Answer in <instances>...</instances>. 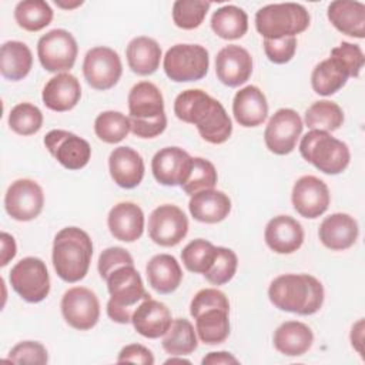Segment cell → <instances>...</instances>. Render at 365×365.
Masks as SVG:
<instances>
[{
	"label": "cell",
	"instance_id": "1",
	"mask_svg": "<svg viewBox=\"0 0 365 365\" xmlns=\"http://www.w3.org/2000/svg\"><path fill=\"white\" fill-rule=\"evenodd\" d=\"M174 114L178 120L194 124L201 138L210 144H222L231 137L232 123L224 106L201 88L180 93L174 100Z\"/></svg>",
	"mask_w": 365,
	"mask_h": 365
},
{
	"label": "cell",
	"instance_id": "2",
	"mask_svg": "<svg viewBox=\"0 0 365 365\" xmlns=\"http://www.w3.org/2000/svg\"><path fill=\"white\" fill-rule=\"evenodd\" d=\"M268 298L281 311L312 315L324 304V287L308 274H284L269 284Z\"/></svg>",
	"mask_w": 365,
	"mask_h": 365
},
{
	"label": "cell",
	"instance_id": "3",
	"mask_svg": "<svg viewBox=\"0 0 365 365\" xmlns=\"http://www.w3.org/2000/svg\"><path fill=\"white\" fill-rule=\"evenodd\" d=\"M93 242L90 235L78 227L60 230L53 241V267L57 275L66 282L83 279L90 268Z\"/></svg>",
	"mask_w": 365,
	"mask_h": 365
},
{
	"label": "cell",
	"instance_id": "4",
	"mask_svg": "<svg viewBox=\"0 0 365 365\" xmlns=\"http://www.w3.org/2000/svg\"><path fill=\"white\" fill-rule=\"evenodd\" d=\"M128 113L131 133L140 138H154L167 127L163 94L150 81L133 86L128 93Z\"/></svg>",
	"mask_w": 365,
	"mask_h": 365
},
{
	"label": "cell",
	"instance_id": "5",
	"mask_svg": "<svg viewBox=\"0 0 365 365\" xmlns=\"http://www.w3.org/2000/svg\"><path fill=\"white\" fill-rule=\"evenodd\" d=\"M110 299L107 302V315L118 324L131 322L133 307L151 295L145 291L143 279L134 265H121L107 278Z\"/></svg>",
	"mask_w": 365,
	"mask_h": 365
},
{
	"label": "cell",
	"instance_id": "6",
	"mask_svg": "<svg viewBox=\"0 0 365 365\" xmlns=\"http://www.w3.org/2000/svg\"><path fill=\"white\" fill-rule=\"evenodd\" d=\"M299 153L305 161L329 175L345 171L351 160L348 145L322 130L307 133L299 143Z\"/></svg>",
	"mask_w": 365,
	"mask_h": 365
},
{
	"label": "cell",
	"instance_id": "7",
	"mask_svg": "<svg viewBox=\"0 0 365 365\" xmlns=\"http://www.w3.org/2000/svg\"><path fill=\"white\" fill-rule=\"evenodd\" d=\"M309 20L308 10L298 3H274L257 11L255 29L268 40L295 37L308 29Z\"/></svg>",
	"mask_w": 365,
	"mask_h": 365
},
{
	"label": "cell",
	"instance_id": "8",
	"mask_svg": "<svg viewBox=\"0 0 365 365\" xmlns=\"http://www.w3.org/2000/svg\"><path fill=\"white\" fill-rule=\"evenodd\" d=\"M163 67L171 81H197L208 73L210 56L207 48L200 44H175L167 50Z\"/></svg>",
	"mask_w": 365,
	"mask_h": 365
},
{
	"label": "cell",
	"instance_id": "9",
	"mask_svg": "<svg viewBox=\"0 0 365 365\" xmlns=\"http://www.w3.org/2000/svg\"><path fill=\"white\" fill-rule=\"evenodd\" d=\"M9 281L11 288L30 304L41 302L50 292L47 267L37 257H26L16 262L10 271Z\"/></svg>",
	"mask_w": 365,
	"mask_h": 365
},
{
	"label": "cell",
	"instance_id": "10",
	"mask_svg": "<svg viewBox=\"0 0 365 365\" xmlns=\"http://www.w3.org/2000/svg\"><path fill=\"white\" fill-rule=\"evenodd\" d=\"M78 46L73 34L64 29H54L43 34L37 43V56L44 70L66 73L73 68Z\"/></svg>",
	"mask_w": 365,
	"mask_h": 365
},
{
	"label": "cell",
	"instance_id": "11",
	"mask_svg": "<svg viewBox=\"0 0 365 365\" xmlns=\"http://www.w3.org/2000/svg\"><path fill=\"white\" fill-rule=\"evenodd\" d=\"M83 74L93 88L101 91L110 90L118 83L123 74L121 58L118 53L110 47H93L84 57Z\"/></svg>",
	"mask_w": 365,
	"mask_h": 365
},
{
	"label": "cell",
	"instance_id": "12",
	"mask_svg": "<svg viewBox=\"0 0 365 365\" xmlns=\"http://www.w3.org/2000/svg\"><path fill=\"white\" fill-rule=\"evenodd\" d=\"M302 128L304 123L295 110H277L269 118L264 131V141L267 148L277 155L292 153L302 133Z\"/></svg>",
	"mask_w": 365,
	"mask_h": 365
},
{
	"label": "cell",
	"instance_id": "13",
	"mask_svg": "<svg viewBox=\"0 0 365 365\" xmlns=\"http://www.w3.org/2000/svg\"><path fill=\"white\" fill-rule=\"evenodd\" d=\"M188 232V218L173 204H163L148 217V235L160 247L178 245Z\"/></svg>",
	"mask_w": 365,
	"mask_h": 365
},
{
	"label": "cell",
	"instance_id": "14",
	"mask_svg": "<svg viewBox=\"0 0 365 365\" xmlns=\"http://www.w3.org/2000/svg\"><path fill=\"white\" fill-rule=\"evenodd\" d=\"M61 314L71 328L88 331L100 319L98 298L86 287H73L61 298Z\"/></svg>",
	"mask_w": 365,
	"mask_h": 365
},
{
	"label": "cell",
	"instance_id": "15",
	"mask_svg": "<svg viewBox=\"0 0 365 365\" xmlns=\"http://www.w3.org/2000/svg\"><path fill=\"white\" fill-rule=\"evenodd\" d=\"M48 153L67 170L84 168L91 158V147L87 140L66 130H51L44 137Z\"/></svg>",
	"mask_w": 365,
	"mask_h": 365
},
{
	"label": "cell",
	"instance_id": "16",
	"mask_svg": "<svg viewBox=\"0 0 365 365\" xmlns=\"http://www.w3.org/2000/svg\"><path fill=\"white\" fill-rule=\"evenodd\" d=\"M44 205L41 187L29 178L11 182L4 195L6 212L16 221H31L40 215Z\"/></svg>",
	"mask_w": 365,
	"mask_h": 365
},
{
	"label": "cell",
	"instance_id": "17",
	"mask_svg": "<svg viewBox=\"0 0 365 365\" xmlns=\"http://www.w3.org/2000/svg\"><path fill=\"white\" fill-rule=\"evenodd\" d=\"M291 201L301 217L314 220L328 210L331 194L328 185L321 178L315 175H302L292 187Z\"/></svg>",
	"mask_w": 365,
	"mask_h": 365
},
{
	"label": "cell",
	"instance_id": "18",
	"mask_svg": "<svg viewBox=\"0 0 365 365\" xmlns=\"http://www.w3.org/2000/svg\"><path fill=\"white\" fill-rule=\"evenodd\" d=\"M192 158L180 147L161 148L151 160V171L155 181L167 187H181L190 177Z\"/></svg>",
	"mask_w": 365,
	"mask_h": 365
},
{
	"label": "cell",
	"instance_id": "19",
	"mask_svg": "<svg viewBox=\"0 0 365 365\" xmlns=\"http://www.w3.org/2000/svg\"><path fill=\"white\" fill-rule=\"evenodd\" d=\"M217 78L227 87H238L252 74L251 54L237 44L222 47L215 57Z\"/></svg>",
	"mask_w": 365,
	"mask_h": 365
},
{
	"label": "cell",
	"instance_id": "20",
	"mask_svg": "<svg viewBox=\"0 0 365 365\" xmlns=\"http://www.w3.org/2000/svg\"><path fill=\"white\" fill-rule=\"evenodd\" d=\"M171 322L173 318L167 305L153 299L151 297L141 301L131 315V324L134 329L140 335L150 339L164 336V334L171 327Z\"/></svg>",
	"mask_w": 365,
	"mask_h": 365
},
{
	"label": "cell",
	"instance_id": "21",
	"mask_svg": "<svg viewBox=\"0 0 365 365\" xmlns=\"http://www.w3.org/2000/svg\"><path fill=\"white\" fill-rule=\"evenodd\" d=\"M108 170L113 181L125 190L135 188L144 178V160L131 147H117L108 157Z\"/></svg>",
	"mask_w": 365,
	"mask_h": 365
},
{
	"label": "cell",
	"instance_id": "22",
	"mask_svg": "<svg viewBox=\"0 0 365 365\" xmlns=\"http://www.w3.org/2000/svg\"><path fill=\"white\" fill-rule=\"evenodd\" d=\"M264 240L269 250L277 254H292L304 242L302 225L289 215L271 218L264 231Z\"/></svg>",
	"mask_w": 365,
	"mask_h": 365
},
{
	"label": "cell",
	"instance_id": "23",
	"mask_svg": "<svg viewBox=\"0 0 365 365\" xmlns=\"http://www.w3.org/2000/svg\"><path fill=\"white\" fill-rule=\"evenodd\" d=\"M107 225L111 235L124 242L137 241L144 231V212L131 201L115 204L107 217Z\"/></svg>",
	"mask_w": 365,
	"mask_h": 365
},
{
	"label": "cell",
	"instance_id": "24",
	"mask_svg": "<svg viewBox=\"0 0 365 365\" xmlns=\"http://www.w3.org/2000/svg\"><path fill=\"white\" fill-rule=\"evenodd\" d=\"M81 97V86L76 76L58 73L51 77L41 93L44 106L53 111L64 113L73 110Z\"/></svg>",
	"mask_w": 365,
	"mask_h": 365
},
{
	"label": "cell",
	"instance_id": "25",
	"mask_svg": "<svg viewBox=\"0 0 365 365\" xmlns=\"http://www.w3.org/2000/svg\"><path fill=\"white\" fill-rule=\"evenodd\" d=\"M358 234L359 228L356 220L345 212H335L325 217L318 231L324 247L332 251H344L352 247Z\"/></svg>",
	"mask_w": 365,
	"mask_h": 365
},
{
	"label": "cell",
	"instance_id": "26",
	"mask_svg": "<svg viewBox=\"0 0 365 365\" xmlns=\"http://www.w3.org/2000/svg\"><path fill=\"white\" fill-rule=\"evenodd\" d=\"M232 114L242 127H258L268 115L265 94L257 86H245L235 93L232 100Z\"/></svg>",
	"mask_w": 365,
	"mask_h": 365
},
{
	"label": "cell",
	"instance_id": "27",
	"mask_svg": "<svg viewBox=\"0 0 365 365\" xmlns=\"http://www.w3.org/2000/svg\"><path fill=\"white\" fill-rule=\"evenodd\" d=\"M194 220L205 224H217L225 220L231 211L230 197L218 190H202L191 195L188 202Z\"/></svg>",
	"mask_w": 365,
	"mask_h": 365
},
{
	"label": "cell",
	"instance_id": "28",
	"mask_svg": "<svg viewBox=\"0 0 365 365\" xmlns=\"http://www.w3.org/2000/svg\"><path fill=\"white\" fill-rule=\"evenodd\" d=\"M331 24L342 34L364 38L365 37V4L352 0H335L327 11Z\"/></svg>",
	"mask_w": 365,
	"mask_h": 365
},
{
	"label": "cell",
	"instance_id": "29",
	"mask_svg": "<svg viewBox=\"0 0 365 365\" xmlns=\"http://www.w3.org/2000/svg\"><path fill=\"white\" fill-rule=\"evenodd\" d=\"M145 274L150 287L158 294L174 292L182 279L180 262L170 254L154 255L145 267Z\"/></svg>",
	"mask_w": 365,
	"mask_h": 365
},
{
	"label": "cell",
	"instance_id": "30",
	"mask_svg": "<svg viewBox=\"0 0 365 365\" xmlns=\"http://www.w3.org/2000/svg\"><path fill=\"white\" fill-rule=\"evenodd\" d=\"M274 346L285 356L304 355L314 342L311 328L299 321H287L274 332Z\"/></svg>",
	"mask_w": 365,
	"mask_h": 365
},
{
	"label": "cell",
	"instance_id": "31",
	"mask_svg": "<svg viewBox=\"0 0 365 365\" xmlns=\"http://www.w3.org/2000/svg\"><path fill=\"white\" fill-rule=\"evenodd\" d=\"M125 57L133 73L138 76H150L160 67L161 47L154 38L138 36L128 43Z\"/></svg>",
	"mask_w": 365,
	"mask_h": 365
},
{
	"label": "cell",
	"instance_id": "32",
	"mask_svg": "<svg viewBox=\"0 0 365 365\" xmlns=\"http://www.w3.org/2000/svg\"><path fill=\"white\" fill-rule=\"evenodd\" d=\"M33 54L23 41L10 40L0 48V71L1 76L11 81L23 80L31 70Z\"/></svg>",
	"mask_w": 365,
	"mask_h": 365
},
{
	"label": "cell",
	"instance_id": "33",
	"mask_svg": "<svg viewBox=\"0 0 365 365\" xmlns=\"http://www.w3.org/2000/svg\"><path fill=\"white\" fill-rule=\"evenodd\" d=\"M348 70L334 57H328L315 66L311 74V86L319 96H332L348 81Z\"/></svg>",
	"mask_w": 365,
	"mask_h": 365
},
{
	"label": "cell",
	"instance_id": "34",
	"mask_svg": "<svg viewBox=\"0 0 365 365\" xmlns=\"http://www.w3.org/2000/svg\"><path fill=\"white\" fill-rule=\"evenodd\" d=\"M230 311L211 308L195 317V332L205 345L222 344L230 335Z\"/></svg>",
	"mask_w": 365,
	"mask_h": 365
},
{
	"label": "cell",
	"instance_id": "35",
	"mask_svg": "<svg viewBox=\"0 0 365 365\" xmlns=\"http://www.w3.org/2000/svg\"><path fill=\"white\" fill-rule=\"evenodd\" d=\"M211 29L220 38H241L248 30V16L242 9L234 4L222 6L212 13Z\"/></svg>",
	"mask_w": 365,
	"mask_h": 365
},
{
	"label": "cell",
	"instance_id": "36",
	"mask_svg": "<svg viewBox=\"0 0 365 365\" xmlns=\"http://www.w3.org/2000/svg\"><path fill=\"white\" fill-rule=\"evenodd\" d=\"M163 348L173 356H182L194 352L198 346L197 332L192 324L185 318H175L164 334Z\"/></svg>",
	"mask_w": 365,
	"mask_h": 365
},
{
	"label": "cell",
	"instance_id": "37",
	"mask_svg": "<svg viewBox=\"0 0 365 365\" xmlns=\"http://www.w3.org/2000/svg\"><path fill=\"white\" fill-rule=\"evenodd\" d=\"M304 121L305 125L311 130H322L327 133H332L342 125L344 111L334 101L319 100L307 108Z\"/></svg>",
	"mask_w": 365,
	"mask_h": 365
},
{
	"label": "cell",
	"instance_id": "38",
	"mask_svg": "<svg viewBox=\"0 0 365 365\" xmlns=\"http://www.w3.org/2000/svg\"><path fill=\"white\" fill-rule=\"evenodd\" d=\"M14 20L23 30L40 31L53 20V9L43 0H23L14 9Z\"/></svg>",
	"mask_w": 365,
	"mask_h": 365
},
{
	"label": "cell",
	"instance_id": "39",
	"mask_svg": "<svg viewBox=\"0 0 365 365\" xmlns=\"http://www.w3.org/2000/svg\"><path fill=\"white\" fill-rule=\"evenodd\" d=\"M130 131V120L120 111L108 110L100 113L96 117L94 133L101 141L107 144H117L123 141Z\"/></svg>",
	"mask_w": 365,
	"mask_h": 365
},
{
	"label": "cell",
	"instance_id": "40",
	"mask_svg": "<svg viewBox=\"0 0 365 365\" xmlns=\"http://www.w3.org/2000/svg\"><path fill=\"white\" fill-rule=\"evenodd\" d=\"M217 257V247L202 238L192 240L181 251L184 267L194 274H205Z\"/></svg>",
	"mask_w": 365,
	"mask_h": 365
},
{
	"label": "cell",
	"instance_id": "41",
	"mask_svg": "<svg viewBox=\"0 0 365 365\" xmlns=\"http://www.w3.org/2000/svg\"><path fill=\"white\" fill-rule=\"evenodd\" d=\"M41 125L43 113L31 103H20L9 114V127L19 135H33Z\"/></svg>",
	"mask_w": 365,
	"mask_h": 365
},
{
	"label": "cell",
	"instance_id": "42",
	"mask_svg": "<svg viewBox=\"0 0 365 365\" xmlns=\"http://www.w3.org/2000/svg\"><path fill=\"white\" fill-rule=\"evenodd\" d=\"M211 3L201 0H177L173 4V21L182 30H192L201 26Z\"/></svg>",
	"mask_w": 365,
	"mask_h": 365
},
{
	"label": "cell",
	"instance_id": "43",
	"mask_svg": "<svg viewBox=\"0 0 365 365\" xmlns=\"http://www.w3.org/2000/svg\"><path fill=\"white\" fill-rule=\"evenodd\" d=\"M217 180H218V175L214 164L205 158L194 157L190 177L181 185V188L188 195H194L198 191L214 188L217 184Z\"/></svg>",
	"mask_w": 365,
	"mask_h": 365
},
{
	"label": "cell",
	"instance_id": "44",
	"mask_svg": "<svg viewBox=\"0 0 365 365\" xmlns=\"http://www.w3.org/2000/svg\"><path fill=\"white\" fill-rule=\"evenodd\" d=\"M237 254L225 247H217V257L211 268L204 274L205 279L214 285H224L232 279L237 272Z\"/></svg>",
	"mask_w": 365,
	"mask_h": 365
},
{
	"label": "cell",
	"instance_id": "45",
	"mask_svg": "<svg viewBox=\"0 0 365 365\" xmlns=\"http://www.w3.org/2000/svg\"><path fill=\"white\" fill-rule=\"evenodd\" d=\"M7 361L14 364L44 365L48 361V355L43 344L37 341H23L11 348Z\"/></svg>",
	"mask_w": 365,
	"mask_h": 365
},
{
	"label": "cell",
	"instance_id": "46",
	"mask_svg": "<svg viewBox=\"0 0 365 365\" xmlns=\"http://www.w3.org/2000/svg\"><path fill=\"white\" fill-rule=\"evenodd\" d=\"M211 308H222L230 311V302L227 295L217 288L200 289L191 299L190 314L191 317H198L201 312Z\"/></svg>",
	"mask_w": 365,
	"mask_h": 365
},
{
	"label": "cell",
	"instance_id": "47",
	"mask_svg": "<svg viewBox=\"0 0 365 365\" xmlns=\"http://www.w3.org/2000/svg\"><path fill=\"white\" fill-rule=\"evenodd\" d=\"M331 57L336 58L349 73V77H358L364 63L365 57L358 44H352L348 41H342L338 47L331 50Z\"/></svg>",
	"mask_w": 365,
	"mask_h": 365
},
{
	"label": "cell",
	"instance_id": "48",
	"mask_svg": "<svg viewBox=\"0 0 365 365\" xmlns=\"http://www.w3.org/2000/svg\"><path fill=\"white\" fill-rule=\"evenodd\" d=\"M121 265H134L131 254L123 247H110L100 254L97 268L100 277L106 279L115 268Z\"/></svg>",
	"mask_w": 365,
	"mask_h": 365
},
{
	"label": "cell",
	"instance_id": "49",
	"mask_svg": "<svg viewBox=\"0 0 365 365\" xmlns=\"http://www.w3.org/2000/svg\"><path fill=\"white\" fill-rule=\"evenodd\" d=\"M264 51L271 63L285 64L292 60L297 51V38L295 37H284L277 40L264 38Z\"/></svg>",
	"mask_w": 365,
	"mask_h": 365
},
{
	"label": "cell",
	"instance_id": "50",
	"mask_svg": "<svg viewBox=\"0 0 365 365\" xmlns=\"http://www.w3.org/2000/svg\"><path fill=\"white\" fill-rule=\"evenodd\" d=\"M117 362H133V364H143V365H153L154 364V355L153 352L140 344H130L125 345L118 356Z\"/></svg>",
	"mask_w": 365,
	"mask_h": 365
},
{
	"label": "cell",
	"instance_id": "51",
	"mask_svg": "<svg viewBox=\"0 0 365 365\" xmlns=\"http://www.w3.org/2000/svg\"><path fill=\"white\" fill-rule=\"evenodd\" d=\"M0 242H1V261H0V265L6 267L14 258V255L17 252V247H16L14 238L10 234L4 232V231L0 234Z\"/></svg>",
	"mask_w": 365,
	"mask_h": 365
},
{
	"label": "cell",
	"instance_id": "52",
	"mask_svg": "<svg viewBox=\"0 0 365 365\" xmlns=\"http://www.w3.org/2000/svg\"><path fill=\"white\" fill-rule=\"evenodd\" d=\"M202 365H218V364H238V359L227 352V351H218V352H210L202 358Z\"/></svg>",
	"mask_w": 365,
	"mask_h": 365
},
{
	"label": "cell",
	"instance_id": "53",
	"mask_svg": "<svg viewBox=\"0 0 365 365\" xmlns=\"http://www.w3.org/2000/svg\"><path fill=\"white\" fill-rule=\"evenodd\" d=\"M351 342L352 346L362 355V344H364V319H359L351 331Z\"/></svg>",
	"mask_w": 365,
	"mask_h": 365
},
{
	"label": "cell",
	"instance_id": "54",
	"mask_svg": "<svg viewBox=\"0 0 365 365\" xmlns=\"http://www.w3.org/2000/svg\"><path fill=\"white\" fill-rule=\"evenodd\" d=\"M56 4H57L58 7H61V9L70 10V9H74V7H77V6H81L83 1L78 0V1H74V3H63V1H57V0H56Z\"/></svg>",
	"mask_w": 365,
	"mask_h": 365
},
{
	"label": "cell",
	"instance_id": "55",
	"mask_svg": "<svg viewBox=\"0 0 365 365\" xmlns=\"http://www.w3.org/2000/svg\"><path fill=\"white\" fill-rule=\"evenodd\" d=\"M191 364L188 359H184V358H170L165 361V364Z\"/></svg>",
	"mask_w": 365,
	"mask_h": 365
}]
</instances>
